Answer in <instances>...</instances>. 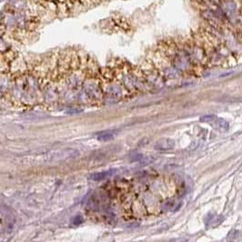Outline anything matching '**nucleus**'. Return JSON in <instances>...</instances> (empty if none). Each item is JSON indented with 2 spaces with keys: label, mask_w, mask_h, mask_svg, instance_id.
I'll return each mask as SVG.
<instances>
[{
  "label": "nucleus",
  "mask_w": 242,
  "mask_h": 242,
  "mask_svg": "<svg viewBox=\"0 0 242 242\" xmlns=\"http://www.w3.org/2000/svg\"><path fill=\"white\" fill-rule=\"evenodd\" d=\"M40 6L35 0H9L1 16V34L10 35L18 42L34 36L40 25Z\"/></svg>",
  "instance_id": "obj_1"
},
{
  "label": "nucleus",
  "mask_w": 242,
  "mask_h": 242,
  "mask_svg": "<svg viewBox=\"0 0 242 242\" xmlns=\"http://www.w3.org/2000/svg\"><path fill=\"white\" fill-rule=\"evenodd\" d=\"M175 146V143L173 140L168 139V138H164L160 139L157 142L156 144V148L160 149V150H167V149H171Z\"/></svg>",
  "instance_id": "obj_2"
},
{
  "label": "nucleus",
  "mask_w": 242,
  "mask_h": 242,
  "mask_svg": "<svg viewBox=\"0 0 242 242\" xmlns=\"http://www.w3.org/2000/svg\"><path fill=\"white\" fill-rule=\"evenodd\" d=\"M114 172H115V170L110 169V170H107V171H102V172H98V173H94V174L90 175L89 178L92 179V180H94V181H99V180H102V179L108 178V177L112 176Z\"/></svg>",
  "instance_id": "obj_3"
},
{
  "label": "nucleus",
  "mask_w": 242,
  "mask_h": 242,
  "mask_svg": "<svg viewBox=\"0 0 242 242\" xmlns=\"http://www.w3.org/2000/svg\"><path fill=\"white\" fill-rule=\"evenodd\" d=\"M114 132L109 130V131H103V132H100L98 133L97 136V139L98 140H101V141H108V140H110L114 138Z\"/></svg>",
  "instance_id": "obj_4"
},
{
  "label": "nucleus",
  "mask_w": 242,
  "mask_h": 242,
  "mask_svg": "<svg viewBox=\"0 0 242 242\" xmlns=\"http://www.w3.org/2000/svg\"><path fill=\"white\" fill-rule=\"evenodd\" d=\"M82 222H83V219H82L81 216H77V217L74 219V220H73V224H74V225H79Z\"/></svg>",
  "instance_id": "obj_5"
}]
</instances>
